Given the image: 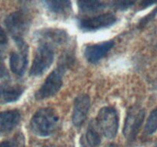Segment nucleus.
<instances>
[{
  "label": "nucleus",
  "mask_w": 157,
  "mask_h": 147,
  "mask_svg": "<svg viewBox=\"0 0 157 147\" xmlns=\"http://www.w3.org/2000/svg\"><path fill=\"white\" fill-rule=\"evenodd\" d=\"M113 41H104L100 44H89L84 49V57L90 63L99 61L113 46Z\"/></svg>",
  "instance_id": "obj_10"
},
{
  "label": "nucleus",
  "mask_w": 157,
  "mask_h": 147,
  "mask_svg": "<svg viewBox=\"0 0 157 147\" xmlns=\"http://www.w3.org/2000/svg\"><path fill=\"white\" fill-rule=\"evenodd\" d=\"M58 116L52 108L38 110L32 116L30 123L31 130L38 136H50L58 124Z\"/></svg>",
  "instance_id": "obj_1"
},
{
  "label": "nucleus",
  "mask_w": 157,
  "mask_h": 147,
  "mask_svg": "<svg viewBox=\"0 0 157 147\" xmlns=\"http://www.w3.org/2000/svg\"><path fill=\"white\" fill-rule=\"evenodd\" d=\"M135 3V0H117L113 3V6L118 9H126L131 7Z\"/></svg>",
  "instance_id": "obj_17"
},
{
  "label": "nucleus",
  "mask_w": 157,
  "mask_h": 147,
  "mask_svg": "<svg viewBox=\"0 0 157 147\" xmlns=\"http://www.w3.org/2000/svg\"><path fill=\"white\" fill-rule=\"evenodd\" d=\"M90 106V97L87 94H81L75 98L72 113V122L75 126L80 127L83 125L88 113Z\"/></svg>",
  "instance_id": "obj_9"
},
{
  "label": "nucleus",
  "mask_w": 157,
  "mask_h": 147,
  "mask_svg": "<svg viewBox=\"0 0 157 147\" xmlns=\"http://www.w3.org/2000/svg\"><path fill=\"white\" fill-rule=\"evenodd\" d=\"M157 130V107L149 116L146 124L145 131L147 134L151 135Z\"/></svg>",
  "instance_id": "obj_16"
},
{
  "label": "nucleus",
  "mask_w": 157,
  "mask_h": 147,
  "mask_svg": "<svg viewBox=\"0 0 157 147\" xmlns=\"http://www.w3.org/2000/svg\"><path fill=\"white\" fill-rule=\"evenodd\" d=\"M6 76H8L7 69H6V66H5L4 62H3L2 56L1 53H0V78H3Z\"/></svg>",
  "instance_id": "obj_18"
},
{
  "label": "nucleus",
  "mask_w": 157,
  "mask_h": 147,
  "mask_svg": "<svg viewBox=\"0 0 157 147\" xmlns=\"http://www.w3.org/2000/svg\"><path fill=\"white\" fill-rule=\"evenodd\" d=\"M23 91V87L18 84L9 82L0 83V105L18 100Z\"/></svg>",
  "instance_id": "obj_11"
},
{
  "label": "nucleus",
  "mask_w": 157,
  "mask_h": 147,
  "mask_svg": "<svg viewBox=\"0 0 157 147\" xmlns=\"http://www.w3.org/2000/svg\"><path fill=\"white\" fill-rule=\"evenodd\" d=\"M54 49L52 44L42 41L35 51L29 74L33 77L41 76L44 73L54 61Z\"/></svg>",
  "instance_id": "obj_3"
},
{
  "label": "nucleus",
  "mask_w": 157,
  "mask_h": 147,
  "mask_svg": "<svg viewBox=\"0 0 157 147\" xmlns=\"http://www.w3.org/2000/svg\"><path fill=\"white\" fill-rule=\"evenodd\" d=\"M8 42L7 35L2 28L0 27V47H3Z\"/></svg>",
  "instance_id": "obj_19"
},
{
  "label": "nucleus",
  "mask_w": 157,
  "mask_h": 147,
  "mask_svg": "<svg viewBox=\"0 0 157 147\" xmlns=\"http://www.w3.org/2000/svg\"><path fill=\"white\" fill-rule=\"evenodd\" d=\"M21 114L17 110L0 112V135L12 131L18 124Z\"/></svg>",
  "instance_id": "obj_12"
},
{
  "label": "nucleus",
  "mask_w": 157,
  "mask_h": 147,
  "mask_svg": "<svg viewBox=\"0 0 157 147\" xmlns=\"http://www.w3.org/2000/svg\"><path fill=\"white\" fill-rule=\"evenodd\" d=\"M117 21V18L113 14L105 13L101 14L98 16L86 18L82 20L80 23L81 29L87 32L99 30L104 28L113 25Z\"/></svg>",
  "instance_id": "obj_8"
},
{
  "label": "nucleus",
  "mask_w": 157,
  "mask_h": 147,
  "mask_svg": "<svg viewBox=\"0 0 157 147\" xmlns=\"http://www.w3.org/2000/svg\"><path fill=\"white\" fill-rule=\"evenodd\" d=\"M156 3H157V0H142L140 6L141 9H144L156 4Z\"/></svg>",
  "instance_id": "obj_20"
},
{
  "label": "nucleus",
  "mask_w": 157,
  "mask_h": 147,
  "mask_svg": "<svg viewBox=\"0 0 157 147\" xmlns=\"http://www.w3.org/2000/svg\"><path fill=\"white\" fill-rule=\"evenodd\" d=\"M79 9L84 12H94L104 8L101 0H77Z\"/></svg>",
  "instance_id": "obj_15"
},
{
  "label": "nucleus",
  "mask_w": 157,
  "mask_h": 147,
  "mask_svg": "<svg viewBox=\"0 0 157 147\" xmlns=\"http://www.w3.org/2000/svg\"><path fill=\"white\" fill-rule=\"evenodd\" d=\"M101 142L99 131L93 123H90L85 134L81 139V147H98Z\"/></svg>",
  "instance_id": "obj_13"
},
{
  "label": "nucleus",
  "mask_w": 157,
  "mask_h": 147,
  "mask_svg": "<svg viewBox=\"0 0 157 147\" xmlns=\"http://www.w3.org/2000/svg\"><path fill=\"white\" fill-rule=\"evenodd\" d=\"M0 147H13V144H12V139L11 140H6L3 141V142H0Z\"/></svg>",
  "instance_id": "obj_21"
},
{
  "label": "nucleus",
  "mask_w": 157,
  "mask_h": 147,
  "mask_svg": "<svg viewBox=\"0 0 157 147\" xmlns=\"http://www.w3.org/2000/svg\"><path fill=\"white\" fill-rule=\"evenodd\" d=\"M97 127L106 138H114L119 127V116L117 110L110 107L101 109L97 116Z\"/></svg>",
  "instance_id": "obj_4"
},
{
  "label": "nucleus",
  "mask_w": 157,
  "mask_h": 147,
  "mask_svg": "<svg viewBox=\"0 0 157 147\" xmlns=\"http://www.w3.org/2000/svg\"><path fill=\"white\" fill-rule=\"evenodd\" d=\"M145 117L144 109L133 107L127 112L124 128V136L127 140H133L136 138Z\"/></svg>",
  "instance_id": "obj_5"
},
{
  "label": "nucleus",
  "mask_w": 157,
  "mask_h": 147,
  "mask_svg": "<svg viewBox=\"0 0 157 147\" xmlns=\"http://www.w3.org/2000/svg\"><path fill=\"white\" fill-rule=\"evenodd\" d=\"M67 60L62 61L60 66L54 70L46 78L44 84L35 93V99L38 100L47 99L56 94L63 84V75L67 67Z\"/></svg>",
  "instance_id": "obj_2"
},
{
  "label": "nucleus",
  "mask_w": 157,
  "mask_h": 147,
  "mask_svg": "<svg viewBox=\"0 0 157 147\" xmlns=\"http://www.w3.org/2000/svg\"><path fill=\"white\" fill-rule=\"evenodd\" d=\"M18 51H14L11 54L9 64L11 70L18 76H22L25 72L28 66V46L24 40H15Z\"/></svg>",
  "instance_id": "obj_7"
},
{
  "label": "nucleus",
  "mask_w": 157,
  "mask_h": 147,
  "mask_svg": "<svg viewBox=\"0 0 157 147\" xmlns=\"http://www.w3.org/2000/svg\"><path fill=\"white\" fill-rule=\"evenodd\" d=\"M51 11L55 13H64L71 9V0H44Z\"/></svg>",
  "instance_id": "obj_14"
},
{
  "label": "nucleus",
  "mask_w": 157,
  "mask_h": 147,
  "mask_svg": "<svg viewBox=\"0 0 157 147\" xmlns=\"http://www.w3.org/2000/svg\"><path fill=\"white\" fill-rule=\"evenodd\" d=\"M6 28L13 39H22V36L29 25V18L22 12H15L10 14L5 20Z\"/></svg>",
  "instance_id": "obj_6"
}]
</instances>
